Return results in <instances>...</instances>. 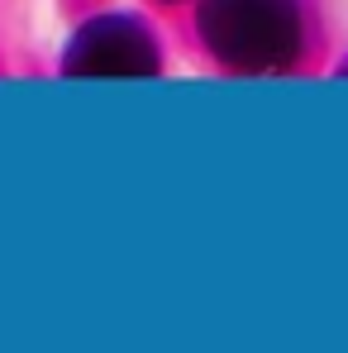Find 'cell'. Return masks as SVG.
<instances>
[{
  "label": "cell",
  "instance_id": "6da1fadb",
  "mask_svg": "<svg viewBox=\"0 0 348 353\" xmlns=\"http://www.w3.org/2000/svg\"><path fill=\"white\" fill-rule=\"evenodd\" d=\"M201 39L234 72H282L300 53L291 0H201Z\"/></svg>",
  "mask_w": 348,
  "mask_h": 353
},
{
  "label": "cell",
  "instance_id": "7a4b0ae2",
  "mask_svg": "<svg viewBox=\"0 0 348 353\" xmlns=\"http://www.w3.org/2000/svg\"><path fill=\"white\" fill-rule=\"evenodd\" d=\"M62 67H67V77H119V81H134V77H153L158 72V43H153V34L139 19L101 14L86 29H76Z\"/></svg>",
  "mask_w": 348,
  "mask_h": 353
}]
</instances>
